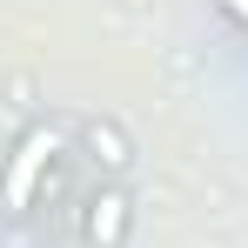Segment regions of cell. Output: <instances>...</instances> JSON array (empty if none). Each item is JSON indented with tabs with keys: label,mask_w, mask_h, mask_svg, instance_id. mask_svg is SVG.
I'll use <instances>...</instances> for the list:
<instances>
[{
	"label": "cell",
	"mask_w": 248,
	"mask_h": 248,
	"mask_svg": "<svg viewBox=\"0 0 248 248\" xmlns=\"http://www.w3.org/2000/svg\"><path fill=\"white\" fill-rule=\"evenodd\" d=\"M81 155L101 168V181H127V174H134V141H127V127L108 121V114L81 121Z\"/></svg>",
	"instance_id": "obj_3"
},
{
	"label": "cell",
	"mask_w": 248,
	"mask_h": 248,
	"mask_svg": "<svg viewBox=\"0 0 248 248\" xmlns=\"http://www.w3.org/2000/svg\"><path fill=\"white\" fill-rule=\"evenodd\" d=\"M54 155H61V127L54 121H27L20 127V141L7 148V168H0V215H27L34 208Z\"/></svg>",
	"instance_id": "obj_1"
},
{
	"label": "cell",
	"mask_w": 248,
	"mask_h": 248,
	"mask_svg": "<svg viewBox=\"0 0 248 248\" xmlns=\"http://www.w3.org/2000/svg\"><path fill=\"white\" fill-rule=\"evenodd\" d=\"M134 235V195H127V181H101L81 208V242L87 248H127Z\"/></svg>",
	"instance_id": "obj_2"
},
{
	"label": "cell",
	"mask_w": 248,
	"mask_h": 248,
	"mask_svg": "<svg viewBox=\"0 0 248 248\" xmlns=\"http://www.w3.org/2000/svg\"><path fill=\"white\" fill-rule=\"evenodd\" d=\"M215 7H221V14H228V20H235V27L248 34V0H215Z\"/></svg>",
	"instance_id": "obj_4"
}]
</instances>
